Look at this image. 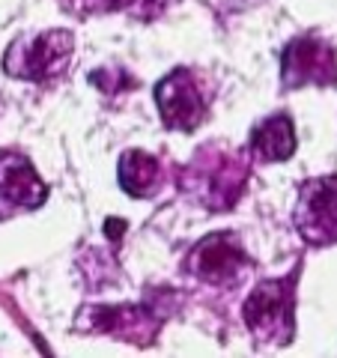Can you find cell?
Returning <instances> with one entry per match:
<instances>
[{"mask_svg":"<svg viewBox=\"0 0 337 358\" xmlns=\"http://www.w3.org/2000/svg\"><path fill=\"white\" fill-rule=\"evenodd\" d=\"M75 39L69 30H45L39 36L18 39L6 54V72L27 81H48L66 72Z\"/></svg>","mask_w":337,"mask_h":358,"instance_id":"1","label":"cell"},{"mask_svg":"<svg viewBox=\"0 0 337 358\" xmlns=\"http://www.w3.org/2000/svg\"><path fill=\"white\" fill-rule=\"evenodd\" d=\"M293 284L296 278H289V281L287 278L263 281L245 301L242 317L260 341H275V343L289 341V334H293V305H296Z\"/></svg>","mask_w":337,"mask_h":358,"instance_id":"2","label":"cell"},{"mask_svg":"<svg viewBox=\"0 0 337 358\" xmlns=\"http://www.w3.org/2000/svg\"><path fill=\"white\" fill-rule=\"evenodd\" d=\"M191 176H194L197 197L209 209H230L242 194V185L248 179V167H245L239 155L209 150L191 164Z\"/></svg>","mask_w":337,"mask_h":358,"instance_id":"3","label":"cell"},{"mask_svg":"<svg viewBox=\"0 0 337 358\" xmlns=\"http://www.w3.org/2000/svg\"><path fill=\"white\" fill-rule=\"evenodd\" d=\"M296 227L310 245L337 242V176H320L301 185Z\"/></svg>","mask_w":337,"mask_h":358,"instance_id":"4","label":"cell"},{"mask_svg":"<svg viewBox=\"0 0 337 358\" xmlns=\"http://www.w3.org/2000/svg\"><path fill=\"white\" fill-rule=\"evenodd\" d=\"M188 268L212 287H233L248 272V257L233 233H215L194 245L188 254Z\"/></svg>","mask_w":337,"mask_h":358,"instance_id":"5","label":"cell"},{"mask_svg":"<svg viewBox=\"0 0 337 358\" xmlns=\"http://www.w3.org/2000/svg\"><path fill=\"white\" fill-rule=\"evenodd\" d=\"M155 102H159L164 126L179 129V131L197 129L209 114V102H206L203 90L191 78L188 69H176L173 75H167L155 87Z\"/></svg>","mask_w":337,"mask_h":358,"instance_id":"6","label":"cell"},{"mask_svg":"<svg viewBox=\"0 0 337 358\" xmlns=\"http://www.w3.org/2000/svg\"><path fill=\"white\" fill-rule=\"evenodd\" d=\"M284 84L296 87H329L337 84V54L320 36H299L284 51Z\"/></svg>","mask_w":337,"mask_h":358,"instance_id":"7","label":"cell"},{"mask_svg":"<svg viewBox=\"0 0 337 358\" xmlns=\"http://www.w3.org/2000/svg\"><path fill=\"white\" fill-rule=\"evenodd\" d=\"M0 194L24 209H36L45 203L48 188L21 152L0 150Z\"/></svg>","mask_w":337,"mask_h":358,"instance_id":"8","label":"cell"},{"mask_svg":"<svg viewBox=\"0 0 337 358\" xmlns=\"http://www.w3.org/2000/svg\"><path fill=\"white\" fill-rule=\"evenodd\" d=\"M89 313V331H108V334H122L129 341H152L159 331L162 320L159 313H152L150 308H134V305H122V308H96L87 310Z\"/></svg>","mask_w":337,"mask_h":358,"instance_id":"9","label":"cell"},{"mask_svg":"<svg viewBox=\"0 0 337 358\" xmlns=\"http://www.w3.org/2000/svg\"><path fill=\"white\" fill-rule=\"evenodd\" d=\"M293 150H296V129L287 114L266 120L251 134V152L260 162H287Z\"/></svg>","mask_w":337,"mask_h":358,"instance_id":"10","label":"cell"},{"mask_svg":"<svg viewBox=\"0 0 337 358\" xmlns=\"http://www.w3.org/2000/svg\"><path fill=\"white\" fill-rule=\"evenodd\" d=\"M120 185L131 197H152V192L162 185V164L150 152L129 150L120 159Z\"/></svg>","mask_w":337,"mask_h":358,"instance_id":"11","label":"cell"},{"mask_svg":"<svg viewBox=\"0 0 337 358\" xmlns=\"http://www.w3.org/2000/svg\"><path fill=\"white\" fill-rule=\"evenodd\" d=\"M122 233H126V221H122V218H108V224H105V236H108V239H120Z\"/></svg>","mask_w":337,"mask_h":358,"instance_id":"12","label":"cell"}]
</instances>
